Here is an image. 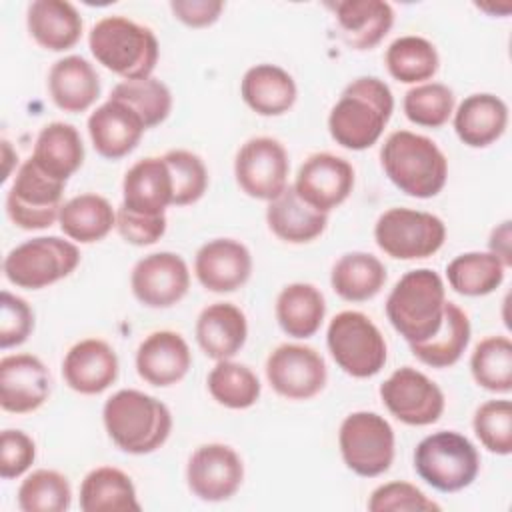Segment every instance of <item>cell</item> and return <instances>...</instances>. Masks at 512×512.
Returning a JSON list of instances; mask_svg holds the SVG:
<instances>
[{
    "label": "cell",
    "instance_id": "6da1fadb",
    "mask_svg": "<svg viewBox=\"0 0 512 512\" xmlns=\"http://www.w3.org/2000/svg\"><path fill=\"white\" fill-rule=\"evenodd\" d=\"M394 112L390 86L376 76L352 80L328 114V132L348 150H366L378 142Z\"/></svg>",
    "mask_w": 512,
    "mask_h": 512
},
{
    "label": "cell",
    "instance_id": "7a4b0ae2",
    "mask_svg": "<svg viewBox=\"0 0 512 512\" xmlns=\"http://www.w3.org/2000/svg\"><path fill=\"white\" fill-rule=\"evenodd\" d=\"M110 440L128 454H150L170 436L172 414L164 402L134 388L114 392L102 408Z\"/></svg>",
    "mask_w": 512,
    "mask_h": 512
},
{
    "label": "cell",
    "instance_id": "3957f363",
    "mask_svg": "<svg viewBox=\"0 0 512 512\" xmlns=\"http://www.w3.org/2000/svg\"><path fill=\"white\" fill-rule=\"evenodd\" d=\"M380 162L388 180L414 198L436 196L448 178V160L438 144L410 130H396L384 140Z\"/></svg>",
    "mask_w": 512,
    "mask_h": 512
},
{
    "label": "cell",
    "instance_id": "277c9868",
    "mask_svg": "<svg viewBox=\"0 0 512 512\" xmlns=\"http://www.w3.org/2000/svg\"><path fill=\"white\" fill-rule=\"evenodd\" d=\"M88 46L98 64L124 80L150 78L160 46L154 32L126 16H104L88 34Z\"/></svg>",
    "mask_w": 512,
    "mask_h": 512
},
{
    "label": "cell",
    "instance_id": "5b68a950",
    "mask_svg": "<svg viewBox=\"0 0 512 512\" xmlns=\"http://www.w3.org/2000/svg\"><path fill=\"white\" fill-rule=\"evenodd\" d=\"M444 308V280L432 268L406 272L386 298V316L408 344L422 342L436 334L444 318Z\"/></svg>",
    "mask_w": 512,
    "mask_h": 512
},
{
    "label": "cell",
    "instance_id": "8992f818",
    "mask_svg": "<svg viewBox=\"0 0 512 512\" xmlns=\"http://www.w3.org/2000/svg\"><path fill=\"white\" fill-rule=\"evenodd\" d=\"M414 470L440 492L468 488L480 472L476 446L454 430H438L422 438L414 450Z\"/></svg>",
    "mask_w": 512,
    "mask_h": 512
},
{
    "label": "cell",
    "instance_id": "52a82bcc",
    "mask_svg": "<svg viewBox=\"0 0 512 512\" xmlns=\"http://www.w3.org/2000/svg\"><path fill=\"white\" fill-rule=\"evenodd\" d=\"M80 264V250L60 236H38L14 246L2 264L10 284L26 290L46 288L70 276Z\"/></svg>",
    "mask_w": 512,
    "mask_h": 512
},
{
    "label": "cell",
    "instance_id": "ba28073f",
    "mask_svg": "<svg viewBox=\"0 0 512 512\" xmlns=\"http://www.w3.org/2000/svg\"><path fill=\"white\" fill-rule=\"evenodd\" d=\"M326 344L334 362L352 378H370L386 364V340L362 312H338L328 324Z\"/></svg>",
    "mask_w": 512,
    "mask_h": 512
},
{
    "label": "cell",
    "instance_id": "9c48e42d",
    "mask_svg": "<svg viewBox=\"0 0 512 512\" xmlns=\"http://www.w3.org/2000/svg\"><path fill=\"white\" fill-rule=\"evenodd\" d=\"M378 248L396 260H420L436 254L446 240V224L432 212L388 208L374 224Z\"/></svg>",
    "mask_w": 512,
    "mask_h": 512
},
{
    "label": "cell",
    "instance_id": "30bf717a",
    "mask_svg": "<svg viewBox=\"0 0 512 512\" xmlns=\"http://www.w3.org/2000/svg\"><path fill=\"white\" fill-rule=\"evenodd\" d=\"M338 446L344 464L358 476L374 478L384 474L394 460V430L376 412H352L338 430Z\"/></svg>",
    "mask_w": 512,
    "mask_h": 512
},
{
    "label": "cell",
    "instance_id": "8fae6325",
    "mask_svg": "<svg viewBox=\"0 0 512 512\" xmlns=\"http://www.w3.org/2000/svg\"><path fill=\"white\" fill-rule=\"evenodd\" d=\"M66 182L46 174L32 158L18 168L6 194V214L22 230H42L52 226L62 208Z\"/></svg>",
    "mask_w": 512,
    "mask_h": 512
},
{
    "label": "cell",
    "instance_id": "7c38bea8",
    "mask_svg": "<svg viewBox=\"0 0 512 512\" xmlns=\"http://www.w3.org/2000/svg\"><path fill=\"white\" fill-rule=\"evenodd\" d=\"M288 152L270 136L246 140L234 158V176L240 190L256 200H274L288 186Z\"/></svg>",
    "mask_w": 512,
    "mask_h": 512
},
{
    "label": "cell",
    "instance_id": "4fadbf2b",
    "mask_svg": "<svg viewBox=\"0 0 512 512\" xmlns=\"http://www.w3.org/2000/svg\"><path fill=\"white\" fill-rule=\"evenodd\" d=\"M380 398L388 412L408 426H428L444 412V392L424 372L402 366L380 386Z\"/></svg>",
    "mask_w": 512,
    "mask_h": 512
},
{
    "label": "cell",
    "instance_id": "5bb4252c",
    "mask_svg": "<svg viewBox=\"0 0 512 512\" xmlns=\"http://www.w3.org/2000/svg\"><path fill=\"white\" fill-rule=\"evenodd\" d=\"M266 378L288 400H310L328 380L324 358L306 344H280L266 358Z\"/></svg>",
    "mask_w": 512,
    "mask_h": 512
},
{
    "label": "cell",
    "instance_id": "9a60e30c",
    "mask_svg": "<svg viewBox=\"0 0 512 512\" xmlns=\"http://www.w3.org/2000/svg\"><path fill=\"white\" fill-rule=\"evenodd\" d=\"M244 480V464L234 448L220 442L198 446L186 464L190 492L204 502L232 498Z\"/></svg>",
    "mask_w": 512,
    "mask_h": 512
},
{
    "label": "cell",
    "instance_id": "2e32d148",
    "mask_svg": "<svg viewBox=\"0 0 512 512\" xmlns=\"http://www.w3.org/2000/svg\"><path fill=\"white\" fill-rule=\"evenodd\" d=\"M130 288L140 304L170 308L188 294L190 272L180 254L152 252L134 264Z\"/></svg>",
    "mask_w": 512,
    "mask_h": 512
},
{
    "label": "cell",
    "instance_id": "e0dca14e",
    "mask_svg": "<svg viewBox=\"0 0 512 512\" xmlns=\"http://www.w3.org/2000/svg\"><path fill=\"white\" fill-rule=\"evenodd\" d=\"M292 186L308 206L328 214L350 196L354 168L336 154L316 152L300 164Z\"/></svg>",
    "mask_w": 512,
    "mask_h": 512
},
{
    "label": "cell",
    "instance_id": "ac0fdd59",
    "mask_svg": "<svg viewBox=\"0 0 512 512\" xmlns=\"http://www.w3.org/2000/svg\"><path fill=\"white\" fill-rule=\"evenodd\" d=\"M50 396V372L34 354H10L0 360V406L12 414L38 410Z\"/></svg>",
    "mask_w": 512,
    "mask_h": 512
},
{
    "label": "cell",
    "instance_id": "d6986e66",
    "mask_svg": "<svg viewBox=\"0 0 512 512\" xmlns=\"http://www.w3.org/2000/svg\"><path fill=\"white\" fill-rule=\"evenodd\" d=\"M194 274L210 292H234L252 274V254L234 238L208 240L194 256Z\"/></svg>",
    "mask_w": 512,
    "mask_h": 512
},
{
    "label": "cell",
    "instance_id": "ffe728a7",
    "mask_svg": "<svg viewBox=\"0 0 512 512\" xmlns=\"http://www.w3.org/2000/svg\"><path fill=\"white\" fill-rule=\"evenodd\" d=\"M146 130L140 114L122 100L110 98L88 116V134L94 150L108 160L130 154Z\"/></svg>",
    "mask_w": 512,
    "mask_h": 512
},
{
    "label": "cell",
    "instance_id": "44dd1931",
    "mask_svg": "<svg viewBox=\"0 0 512 512\" xmlns=\"http://www.w3.org/2000/svg\"><path fill=\"white\" fill-rule=\"evenodd\" d=\"M118 356L112 346L100 338L76 342L62 360L64 382L78 394L94 396L110 388L118 378Z\"/></svg>",
    "mask_w": 512,
    "mask_h": 512
},
{
    "label": "cell",
    "instance_id": "7402d4cb",
    "mask_svg": "<svg viewBox=\"0 0 512 512\" xmlns=\"http://www.w3.org/2000/svg\"><path fill=\"white\" fill-rule=\"evenodd\" d=\"M138 376L158 388L180 382L192 364V352L182 334L174 330H156L148 334L136 350Z\"/></svg>",
    "mask_w": 512,
    "mask_h": 512
},
{
    "label": "cell",
    "instance_id": "603a6c76",
    "mask_svg": "<svg viewBox=\"0 0 512 512\" xmlns=\"http://www.w3.org/2000/svg\"><path fill=\"white\" fill-rule=\"evenodd\" d=\"M172 204V176L162 156L134 162L122 180V206L132 212L160 216Z\"/></svg>",
    "mask_w": 512,
    "mask_h": 512
},
{
    "label": "cell",
    "instance_id": "cb8c5ba5",
    "mask_svg": "<svg viewBox=\"0 0 512 512\" xmlns=\"http://www.w3.org/2000/svg\"><path fill=\"white\" fill-rule=\"evenodd\" d=\"M248 336L244 312L232 302L208 304L196 320V342L212 360H230L240 352Z\"/></svg>",
    "mask_w": 512,
    "mask_h": 512
},
{
    "label": "cell",
    "instance_id": "d4e9b609",
    "mask_svg": "<svg viewBox=\"0 0 512 512\" xmlns=\"http://www.w3.org/2000/svg\"><path fill=\"white\" fill-rule=\"evenodd\" d=\"M508 126V106L490 92L466 96L454 110V132L470 148L494 144Z\"/></svg>",
    "mask_w": 512,
    "mask_h": 512
},
{
    "label": "cell",
    "instance_id": "484cf974",
    "mask_svg": "<svg viewBox=\"0 0 512 512\" xmlns=\"http://www.w3.org/2000/svg\"><path fill=\"white\" fill-rule=\"evenodd\" d=\"M26 26L34 42L50 52H64L82 36V16L66 0H34L26 10Z\"/></svg>",
    "mask_w": 512,
    "mask_h": 512
},
{
    "label": "cell",
    "instance_id": "4316f807",
    "mask_svg": "<svg viewBox=\"0 0 512 512\" xmlns=\"http://www.w3.org/2000/svg\"><path fill=\"white\" fill-rule=\"evenodd\" d=\"M52 102L70 114L88 110L100 96V78L94 66L82 56H64L48 72Z\"/></svg>",
    "mask_w": 512,
    "mask_h": 512
},
{
    "label": "cell",
    "instance_id": "83f0119b",
    "mask_svg": "<svg viewBox=\"0 0 512 512\" xmlns=\"http://www.w3.org/2000/svg\"><path fill=\"white\" fill-rule=\"evenodd\" d=\"M394 10L384 0H344L336 4V26L352 50H370L390 32Z\"/></svg>",
    "mask_w": 512,
    "mask_h": 512
},
{
    "label": "cell",
    "instance_id": "f1b7e54d",
    "mask_svg": "<svg viewBox=\"0 0 512 512\" xmlns=\"http://www.w3.org/2000/svg\"><path fill=\"white\" fill-rule=\"evenodd\" d=\"M294 78L276 64H256L248 68L240 82V96L246 106L260 116H280L296 102Z\"/></svg>",
    "mask_w": 512,
    "mask_h": 512
},
{
    "label": "cell",
    "instance_id": "f546056e",
    "mask_svg": "<svg viewBox=\"0 0 512 512\" xmlns=\"http://www.w3.org/2000/svg\"><path fill=\"white\" fill-rule=\"evenodd\" d=\"M266 224L282 242L306 244L326 230L328 214L308 206L296 194L294 186H286L282 194L268 202Z\"/></svg>",
    "mask_w": 512,
    "mask_h": 512
},
{
    "label": "cell",
    "instance_id": "4dcf8cb0",
    "mask_svg": "<svg viewBox=\"0 0 512 512\" xmlns=\"http://www.w3.org/2000/svg\"><path fill=\"white\" fill-rule=\"evenodd\" d=\"M46 174L66 182L84 162L80 132L68 122L46 124L34 142L30 156Z\"/></svg>",
    "mask_w": 512,
    "mask_h": 512
},
{
    "label": "cell",
    "instance_id": "1f68e13d",
    "mask_svg": "<svg viewBox=\"0 0 512 512\" xmlns=\"http://www.w3.org/2000/svg\"><path fill=\"white\" fill-rule=\"evenodd\" d=\"M470 318L454 302L446 300L444 318L436 334L430 338L410 344L412 354L430 368H450L454 366L470 342Z\"/></svg>",
    "mask_w": 512,
    "mask_h": 512
},
{
    "label": "cell",
    "instance_id": "d6a6232c",
    "mask_svg": "<svg viewBox=\"0 0 512 512\" xmlns=\"http://www.w3.org/2000/svg\"><path fill=\"white\" fill-rule=\"evenodd\" d=\"M326 316L322 292L308 282L286 284L276 298V320L292 338L314 336Z\"/></svg>",
    "mask_w": 512,
    "mask_h": 512
},
{
    "label": "cell",
    "instance_id": "836d02e7",
    "mask_svg": "<svg viewBox=\"0 0 512 512\" xmlns=\"http://www.w3.org/2000/svg\"><path fill=\"white\" fill-rule=\"evenodd\" d=\"M62 232L80 244H92L116 228V210L112 204L94 192L78 194L66 200L58 216Z\"/></svg>",
    "mask_w": 512,
    "mask_h": 512
},
{
    "label": "cell",
    "instance_id": "e575fe53",
    "mask_svg": "<svg viewBox=\"0 0 512 512\" xmlns=\"http://www.w3.org/2000/svg\"><path fill=\"white\" fill-rule=\"evenodd\" d=\"M80 508L84 512H122L140 510L142 506L126 472L114 466H98L80 484Z\"/></svg>",
    "mask_w": 512,
    "mask_h": 512
},
{
    "label": "cell",
    "instance_id": "d590c367",
    "mask_svg": "<svg viewBox=\"0 0 512 512\" xmlns=\"http://www.w3.org/2000/svg\"><path fill=\"white\" fill-rule=\"evenodd\" d=\"M334 292L348 302L374 298L386 284V266L368 252H348L336 260L330 272Z\"/></svg>",
    "mask_w": 512,
    "mask_h": 512
},
{
    "label": "cell",
    "instance_id": "8d00e7d4",
    "mask_svg": "<svg viewBox=\"0 0 512 512\" xmlns=\"http://www.w3.org/2000/svg\"><path fill=\"white\" fill-rule=\"evenodd\" d=\"M506 274V266L492 252H464L446 266V278L462 296H486L494 292Z\"/></svg>",
    "mask_w": 512,
    "mask_h": 512
},
{
    "label": "cell",
    "instance_id": "74e56055",
    "mask_svg": "<svg viewBox=\"0 0 512 512\" xmlns=\"http://www.w3.org/2000/svg\"><path fill=\"white\" fill-rule=\"evenodd\" d=\"M384 62L394 80L404 84H422L438 72L440 58L430 40L408 34L396 38L386 48Z\"/></svg>",
    "mask_w": 512,
    "mask_h": 512
},
{
    "label": "cell",
    "instance_id": "f35d334b",
    "mask_svg": "<svg viewBox=\"0 0 512 512\" xmlns=\"http://www.w3.org/2000/svg\"><path fill=\"white\" fill-rule=\"evenodd\" d=\"M206 384L210 396L220 406L232 410H246L254 406L262 390L258 376L246 364L234 360H218L210 370Z\"/></svg>",
    "mask_w": 512,
    "mask_h": 512
},
{
    "label": "cell",
    "instance_id": "ab89813d",
    "mask_svg": "<svg viewBox=\"0 0 512 512\" xmlns=\"http://www.w3.org/2000/svg\"><path fill=\"white\" fill-rule=\"evenodd\" d=\"M470 372L478 386L488 392L508 394L512 390V342L508 336L480 340L470 356Z\"/></svg>",
    "mask_w": 512,
    "mask_h": 512
},
{
    "label": "cell",
    "instance_id": "60d3db41",
    "mask_svg": "<svg viewBox=\"0 0 512 512\" xmlns=\"http://www.w3.org/2000/svg\"><path fill=\"white\" fill-rule=\"evenodd\" d=\"M70 502V482L58 470H34L18 488V508L24 512H64Z\"/></svg>",
    "mask_w": 512,
    "mask_h": 512
},
{
    "label": "cell",
    "instance_id": "b9f144b4",
    "mask_svg": "<svg viewBox=\"0 0 512 512\" xmlns=\"http://www.w3.org/2000/svg\"><path fill=\"white\" fill-rule=\"evenodd\" d=\"M110 98L122 100L132 106L148 128L164 122L172 110V92L158 78H142V80H124L116 84L110 92Z\"/></svg>",
    "mask_w": 512,
    "mask_h": 512
},
{
    "label": "cell",
    "instance_id": "7bdbcfd3",
    "mask_svg": "<svg viewBox=\"0 0 512 512\" xmlns=\"http://www.w3.org/2000/svg\"><path fill=\"white\" fill-rule=\"evenodd\" d=\"M402 108L412 124L440 128L454 114V92L442 82H422L404 94Z\"/></svg>",
    "mask_w": 512,
    "mask_h": 512
},
{
    "label": "cell",
    "instance_id": "ee69618b",
    "mask_svg": "<svg viewBox=\"0 0 512 512\" xmlns=\"http://www.w3.org/2000/svg\"><path fill=\"white\" fill-rule=\"evenodd\" d=\"M172 176V204L188 206L198 202L208 188V170L202 158L190 150H168L164 156Z\"/></svg>",
    "mask_w": 512,
    "mask_h": 512
},
{
    "label": "cell",
    "instance_id": "f6af8a7d",
    "mask_svg": "<svg viewBox=\"0 0 512 512\" xmlns=\"http://www.w3.org/2000/svg\"><path fill=\"white\" fill-rule=\"evenodd\" d=\"M472 428L480 444L498 456L512 452V404L510 400H488L480 404L472 418Z\"/></svg>",
    "mask_w": 512,
    "mask_h": 512
},
{
    "label": "cell",
    "instance_id": "bcb514c9",
    "mask_svg": "<svg viewBox=\"0 0 512 512\" xmlns=\"http://www.w3.org/2000/svg\"><path fill=\"white\" fill-rule=\"evenodd\" d=\"M370 512H402V510H440V504L428 498L418 486L394 480L380 484L368 498Z\"/></svg>",
    "mask_w": 512,
    "mask_h": 512
},
{
    "label": "cell",
    "instance_id": "7dc6e473",
    "mask_svg": "<svg viewBox=\"0 0 512 512\" xmlns=\"http://www.w3.org/2000/svg\"><path fill=\"white\" fill-rule=\"evenodd\" d=\"M34 330V312L30 304L8 292L2 290L0 294V348L20 346L28 340Z\"/></svg>",
    "mask_w": 512,
    "mask_h": 512
},
{
    "label": "cell",
    "instance_id": "c3c4849f",
    "mask_svg": "<svg viewBox=\"0 0 512 512\" xmlns=\"http://www.w3.org/2000/svg\"><path fill=\"white\" fill-rule=\"evenodd\" d=\"M36 458L34 440L22 432L6 428L0 436V476L4 480L20 478Z\"/></svg>",
    "mask_w": 512,
    "mask_h": 512
},
{
    "label": "cell",
    "instance_id": "681fc988",
    "mask_svg": "<svg viewBox=\"0 0 512 512\" xmlns=\"http://www.w3.org/2000/svg\"><path fill=\"white\" fill-rule=\"evenodd\" d=\"M116 230L128 244L150 246L164 236L166 214L148 216V214L132 212L120 204L116 210Z\"/></svg>",
    "mask_w": 512,
    "mask_h": 512
},
{
    "label": "cell",
    "instance_id": "f907efd6",
    "mask_svg": "<svg viewBox=\"0 0 512 512\" xmlns=\"http://www.w3.org/2000/svg\"><path fill=\"white\" fill-rule=\"evenodd\" d=\"M170 10L174 18L190 28H204L214 24L224 10L220 0H172Z\"/></svg>",
    "mask_w": 512,
    "mask_h": 512
},
{
    "label": "cell",
    "instance_id": "816d5d0a",
    "mask_svg": "<svg viewBox=\"0 0 512 512\" xmlns=\"http://www.w3.org/2000/svg\"><path fill=\"white\" fill-rule=\"evenodd\" d=\"M512 234H510V220H504L500 226H496L488 240V252L498 256L502 264L508 268L512 264Z\"/></svg>",
    "mask_w": 512,
    "mask_h": 512
},
{
    "label": "cell",
    "instance_id": "f5cc1de1",
    "mask_svg": "<svg viewBox=\"0 0 512 512\" xmlns=\"http://www.w3.org/2000/svg\"><path fill=\"white\" fill-rule=\"evenodd\" d=\"M2 152H4V160H6V168H4V176H2V182L8 180L10 176V154H12V148H10V142L8 140H2Z\"/></svg>",
    "mask_w": 512,
    "mask_h": 512
}]
</instances>
